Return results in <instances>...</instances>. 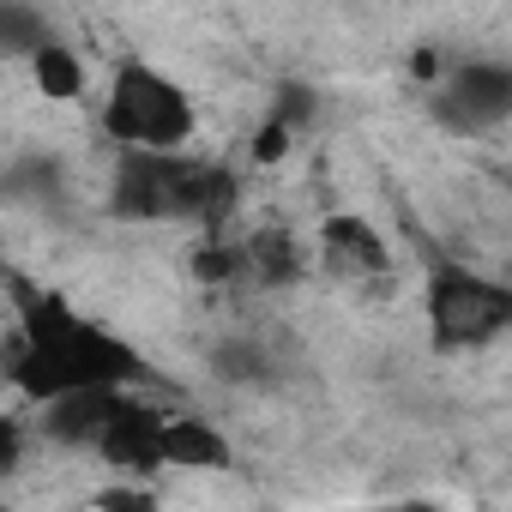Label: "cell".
Returning a JSON list of instances; mask_svg holds the SVG:
<instances>
[{
    "label": "cell",
    "instance_id": "obj_1",
    "mask_svg": "<svg viewBox=\"0 0 512 512\" xmlns=\"http://www.w3.org/2000/svg\"><path fill=\"white\" fill-rule=\"evenodd\" d=\"M0 368H7V380L49 404L61 392H79V386H133L145 380V356L121 338H109L103 326L79 320L61 296H25L19 302V332L13 344L0 350Z\"/></svg>",
    "mask_w": 512,
    "mask_h": 512
},
{
    "label": "cell",
    "instance_id": "obj_2",
    "mask_svg": "<svg viewBox=\"0 0 512 512\" xmlns=\"http://www.w3.org/2000/svg\"><path fill=\"white\" fill-rule=\"evenodd\" d=\"M235 205V187L223 169L181 157V151H127L115 169V211L145 217V223H223Z\"/></svg>",
    "mask_w": 512,
    "mask_h": 512
},
{
    "label": "cell",
    "instance_id": "obj_3",
    "mask_svg": "<svg viewBox=\"0 0 512 512\" xmlns=\"http://www.w3.org/2000/svg\"><path fill=\"white\" fill-rule=\"evenodd\" d=\"M193 97L163 79L157 67H139L127 61L109 85V103H103V127L109 139H121L127 151H181L187 133H193Z\"/></svg>",
    "mask_w": 512,
    "mask_h": 512
},
{
    "label": "cell",
    "instance_id": "obj_4",
    "mask_svg": "<svg viewBox=\"0 0 512 512\" xmlns=\"http://www.w3.org/2000/svg\"><path fill=\"white\" fill-rule=\"evenodd\" d=\"M428 326L440 350H476L512 326V290L464 266H440L428 284Z\"/></svg>",
    "mask_w": 512,
    "mask_h": 512
},
{
    "label": "cell",
    "instance_id": "obj_5",
    "mask_svg": "<svg viewBox=\"0 0 512 512\" xmlns=\"http://www.w3.org/2000/svg\"><path fill=\"white\" fill-rule=\"evenodd\" d=\"M440 121H452L458 133H488L512 115V73L500 61H470L446 79L440 91Z\"/></svg>",
    "mask_w": 512,
    "mask_h": 512
},
{
    "label": "cell",
    "instance_id": "obj_6",
    "mask_svg": "<svg viewBox=\"0 0 512 512\" xmlns=\"http://www.w3.org/2000/svg\"><path fill=\"white\" fill-rule=\"evenodd\" d=\"M97 452H103L115 470H127V476L163 470V410H151L145 398L121 392L115 416H109L103 434H97Z\"/></svg>",
    "mask_w": 512,
    "mask_h": 512
},
{
    "label": "cell",
    "instance_id": "obj_7",
    "mask_svg": "<svg viewBox=\"0 0 512 512\" xmlns=\"http://www.w3.org/2000/svg\"><path fill=\"white\" fill-rule=\"evenodd\" d=\"M320 253H326V266L344 278V284H386L392 278V253H386V241L374 235V223H362V217H350V211H338V217H326L320 223Z\"/></svg>",
    "mask_w": 512,
    "mask_h": 512
},
{
    "label": "cell",
    "instance_id": "obj_8",
    "mask_svg": "<svg viewBox=\"0 0 512 512\" xmlns=\"http://www.w3.org/2000/svg\"><path fill=\"white\" fill-rule=\"evenodd\" d=\"M127 386H79V392H61L43 404V434L61 440V446H97L103 422L115 416Z\"/></svg>",
    "mask_w": 512,
    "mask_h": 512
},
{
    "label": "cell",
    "instance_id": "obj_9",
    "mask_svg": "<svg viewBox=\"0 0 512 512\" xmlns=\"http://www.w3.org/2000/svg\"><path fill=\"white\" fill-rule=\"evenodd\" d=\"M163 464L181 470H223L229 464V440L193 416H163Z\"/></svg>",
    "mask_w": 512,
    "mask_h": 512
},
{
    "label": "cell",
    "instance_id": "obj_10",
    "mask_svg": "<svg viewBox=\"0 0 512 512\" xmlns=\"http://www.w3.org/2000/svg\"><path fill=\"white\" fill-rule=\"evenodd\" d=\"M31 79L49 103H73L85 97V61L67 49V43H37L31 49Z\"/></svg>",
    "mask_w": 512,
    "mask_h": 512
},
{
    "label": "cell",
    "instance_id": "obj_11",
    "mask_svg": "<svg viewBox=\"0 0 512 512\" xmlns=\"http://www.w3.org/2000/svg\"><path fill=\"white\" fill-rule=\"evenodd\" d=\"M241 266L260 272L266 284H290V278H302V253H296L290 229H260V235L241 247Z\"/></svg>",
    "mask_w": 512,
    "mask_h": 512
},
{
    "label": "cell",
    "instance_id": "obj_12",
    "mask_svg": "<svg viewBox=\"0 0 512 512\" xmlns=\"http://www.w3.org/2000/svg\"><path fill=\"white\" fill-rule=\"evenodd\" d=\"M37 43H49V31H43V19L37 13H25V7H0V49H37Z\"/></svg>",
    "mask_w": 512,
    "mask_h": 512
},
{
    "label": "cell",
    "instance_id": "obj_13",
    "mask_svg": "<svg viewBox=\"0 0 512 512\" xmlns=\"http://www.w3.org/2000/svg\"><path fill=\"white\" fill-rule=\"evenodd\" d=\"M193 272H199V284H229V278L241 272V247H223V241L199 247V253H193Z\"/></svg>",
    "mask_w": 512,
    "mask_h": 512
},
{
    "label": "cell",
    "instance_id": "obj_14",
    "mask_svg": "<svg viewBox=\"0 0 512 512\" xmlns=\"http://www.w3.org/2000/svg\"><path fill=\"white\" fill-rule=\"evenodd\" d=\"M290 133H296V127H290L284 115H272V121L260 127V139H253V163H278V157L290 151Z\"/></svg>",
    "mask_w": 512,
    "mask_h": 512
},
{
    "label": "cell",
    "instance_id": "obj_15",
    "mask_svg": "<svg viewBox=\"0 0 512 512\" xmlns=\"http://www.w3.org/2000/svg\"><path fill=\"white\" fill-rule=\"evenodd\" d=\"M19 452H25V434H19V422H13V416H0V476H7V470L19 464Z\"/></svg>",
    "mask_w": 512,
    "mask_h": 512
},
{
    "label": "cell",
    "instance_id": "obj_16",
    "mask_svg": "<svg viewBox=\"0 0 512 512\" xmlns=\"http://www.w3.org/2000/svg\"><path fill=\"white\" fill-rule=\"evenodd\" d=\"M103 506H151V494H139V488H109Z\"/></svg>",
    "mask_w": 512,
    "mask_h": 512
}]
</instances>
